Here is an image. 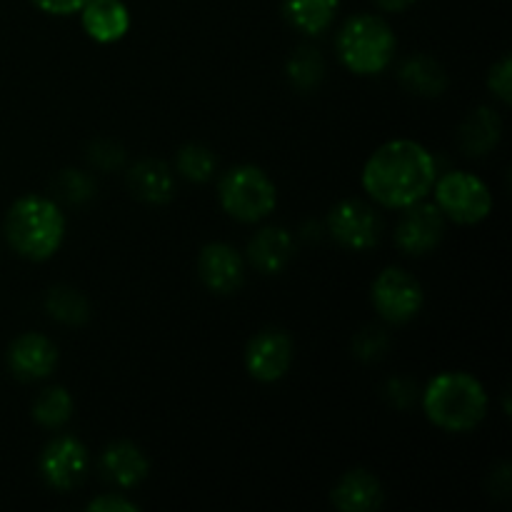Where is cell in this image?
<instances>
[{
    "instance_id": "32",
    "label": "cell",
    "mask_w": 512,
    "mask_h": 512,
    "mask_svg": "<svg viewBox=\"0 0 512 512\" xmlns=\"http://www.w3.org/2000/svg\"><path fill=\"white\" fill-rule=\"evenodd\" d=\"M388 390H390V400H393V405H398V408H408V405L413 403L415 385H410L408 380H393Z\"/></svg>"
},
{
    "instance_id": "3",
    "label": "cell",
    "mask_w": 512,
    "mask_h": 512,
    "mask_svg": "<svg viewBox=\"0 0 512 512\" xmlns=\"http://www.w3.org/2000/svg\"><path fill=\"white\" fill-rule=\"evenodd\" d=\"M423 410L433 425L448 433H468L488 413V393L468 373H440L423 395Z\"/></svg>"
},
{
    "instance_id": "24",
    "label": "cell",
    "mask_w": 512,
    "mask_h": 512,
    "mask_svg": "<svg viewBox=\"0 0 512 512\" xmlns=\"http://www.w3.org/2000/svg\"><path fill=\"white\" fill-rule=\"evenodd\" d=\"M323 55L315 48H298L288 60V78L298 90H313L323 80Z\"/></svg>"
},
{
    "instance_id": "17",
    "label": "cell",
    "mask_w": 512,
    "mask_h": 512,
    "mask_svg": "<svg viewBox=\"0 0 512 512\" xmlns=\"http://www.w3.org/2000/svg\"><path fill=\"white\" fill-rule=\"evenodd\" d=\"M248 258L255 270L275 275L293 258V238L285 228H263L248 245Z\"/></svg>"
},
{
    "instance_id": "29",
    "label": "cell",
    "mask_w": 512,
    "mask_h": 512,
    "mask_svg": "<svg viewBox=\"0 0 512 512\" xmlns=\"http://www.w3.org/2000/svg\"><path fill=\"white\" fill-rule=\"evenodd\" d=\"M488 88L493 90V95H498L503 103H510L512 100V60H510V55H503V58H500L498 63L490 68Z\"/></svg>"
},
{
    "instance_id": "9",
    "label": "cell",
    "mask_w": 512,
    "mask_h": 512,
    "mask_svg": "<svg viewBox=\"0 0 512 512\" xmlns=\"http://www.w3.org/2000/svg\"><path fill=\"white\" fill-rule=\"evenodd\" d=\"M328 230L343 248L368 250L378 245L383 223L370 205L360 200H343L330 210Z\"/></svg>"
},
{
    "instance_id": "30",
    "label": "cell",
    "mask_w": 512,
    "mask_h": 512,
    "mask_svg": "<svg viewBox=\"0 0 512 512\" xmlns=\"http://www.w3.org/2000/svg\"><path fill=\"white\" fill-rule=\"evenodd\" d=\"M88 510L90 512H135L138 510V505H135L133 500L123 498L120 493H105L100 495V498L90 500Z\"/></svg>"
},
{
    "instance_id": "15",
    "label": "cell",
    "mask_w": 512,
    "mask_h": 512,
    "mask_svg": "<svg viewBox=\"0 0 512 512\" xmlns=\"http://www.w3.org/2000/svg\"><path fill=\"white\" fill-rule=\"evenodd\" d=\"M100 470H103L105 480L115 483L118 488L128 490L148 478L150 465L138 445L128 443V440H120V443H113L110 448H105L103 458H100Z\"/></svg>"
},
{
    "instance_id": "8",
    "label": "cell",
    "mask_w": 512,
    "mask_h": 512,
    "mask_svg": "<svg viewBox=\"0 0 512 512\" xmlns=\"http://www.w3.org/2000/svg\"><path fill=\"white\" fill-rule=\"evenodd\" d=\"M88 450L73 435H60L53 443L45 445L43 455H40V473H43V480L53 490H73L78 488L80 483L88 475Z\"/></svg>"
},
{
    "instance_id": "1",
    "label": "cell",
    "mask_w": 512,
    "mask_h": 512,
    "mask_svg": "<svg viewBox=\"0 0 512 512\" xmlns=\"http://www.w3.org/2000/svg\"><path fill=\"white\" fill-rule=\"evenodd\" d=\"M435 158L413 140H393L370 155L363 168V188L385 208H408L433 190Z\"/></svg>"
},
{
    "instance_id": "13",
    "label": "cell",
    "mask_w": 512,
    "mask_h": 512,
    "mask_svg": "<svg viewBox=\"0 0 512 512\" xmlns=\"http://www.w3.org/2000/svg\"><path fill=\"white\" fill-rule=\"evenodd\" d=\"M8 365L15 378L43 380L58 365V348L45 335L25 333L20 338H15L13 345H10Z\"/></svg>"
},
{
    "instance_id": "11",
    "label": "cell",
    "mask_w": 512,
    "mask_h": 512,
    "mask_svg": "<svg viewBox=\"0 0 512 512\" xmlns=\"http://www.w3.org/2000/svg\"><path fill=\"white\" fill-rule=\"evenodd\" d=\"M293 363V340L285 330L265 328L255 335L245 350V368L260 383H275Z\"/></svg>"
},
{
    "instance_id": "2",
    "label": "cell",
    "mask_w": 512,
    "mask_h": 512,
    "mask_svg": "<svg viewBox=\"0 0 512 512\" xmlns=\"http://www.w3.org/2000/svg\"><path fill=\"white\" fill-rule=\"evenodd\" d=\"M5 238L18 255L28 260H48L58 253L65 238V215L43 195H23L5 218Z\"/></svg>"
},
{
    "instance_id": "7",
    "label": "cell",
    "mask_w": 512,
    "mask_h": 512,
    "mask_svg": "<svg viewBox=\"0 0 512 512\" xmlns=\"http://www.w3.org/2000/svg\"><path fill=\"white\" fill-rule=\"evenodd\" d=\"M423 288L403 268H388L375 278L373 305L388 323H408L423 308Z\"/></svg>"
},
{
    "instance_id": "19",
    "label": "cell",
    "mask_w": 512,
    "mask_h": 512,
    "mask_svg": "<svg viewBox=\"0 0 512 512\" xmlns=\"http://www.w3.org/2000/svg\"><path fill=\"white\" fill-rule=\"evenodd\" d=\"M500 135H503V123H500L498 113L490 108L473 110L460 125V145L465 153L475 155V158L490 153L500 143Z\"/></svg>"
},
{
    "instance_id": "28",
    "label": "cell",
    "mask_w": 512,
    "mask_h": 512,
    "mask_svg": "<svg viewBox=\"0 0 512 512\" xmlns=\"http://www.w3.org/2000/svg\"><path fill=\"white\" fill-rule=\"evenodd\" d=\"M88 158L90 163L98 165L100 170H113L123 165L125 153L118 143H113V140H95L88 150Z\"/></svg>"
},
{
    "instance_id": "6",
    "label": "cell",
    "mask_w": 512,
    "mask_h": 512,
    "mask_svg": "<svg viewBox=\"0 0 512 512\" xmlns=\"http://www.w3.org/2000/svg\"><path fill=\"white\" fill-rule=\"evenodd\" d=\"M435 205L445 218L460 225H475L485 220L493 210L490 188L473 173L453 170V173L435 178Z\"/></svg>"
},
{
    "instance_id": "21",
    "label": "cell",
    "mask_w": 512,
    "mask_h": 512,
    "mask_svg": "<svg viewBox=\"0 0 512 512\" xmlns=\"http://www.w3.org/2000/svg\"><path fill=\"white\" fill-rule=\"evenodd\" d=\"M400 80L410 93L425 95V98H438L448 88V75H445L443 65L428 55H415V58L405 60V65L400 68Z\"/></svg>"
},
{
    "instance_id": "27",
    "label": "cell",
    "mask_w": 512,
    "mask_h": 512,
    "mask_svg": "<svg viewBox=\"0 0 512 512\" xmlns=\"http://www.w3.org/2000/svg\"><path fill=\"white\" fill-rule=\"evenodd\" d=\"M388 345H390V340H388V335H385V330L365 328L363 333L355 338L353 353L358 355L360 360H378L380 355L388 350Z\"/></svg>"
},
{
    "instance_id": "33",
    "label": "cell",
    "mask_w": 512,
    "mask_h": 512,
    "mask_svg": "<svg viewBox=\"0 0 512 512\" xmlns=\"http://www.w3.org/2000/svg\"><path fill=\"white\" fill-rule=\"evenodd\" d=\"M373 3L378 5V8L388 10V13H400V10L410 8V5H413L415 0H373Z\"/></svg>"
},
{
    "instance_id": "4",
    "label": "cell",
    "mask_w": 512,
    "mask_h": 512,
    "mask_svg": "<svg viewBox=\"0 0 512 512\" xmlns=\"http://www.w3.org/2000/svg\"><path fill=\"white\" fill-rule=\"evenodd\" d=\"M395 35L378 15H355L338 33V55L358 75H378L390 65Z\"/></svg>"
},
{
    "instance_id": "23",
    "label": "cell",
    "mask_w": 512,
    "mask_h": 512,
    "mask_svg": "<svg viewBox=\"0 0 512 512\" xmlns=\"http://www.w3.org/2000/svg\"><path fill=\"white\" fill-rule=\"evenodd\" d=\"M73 415V398L65 388L53 385V388H45L43 393L35 398L33 403V418L38 420L43 428H60L65 425Z\"/></svg>"
},
{
    "instance_id": "22",
    "label": "cell",
    "mask_w": 512,
    "mask_h": 512,
    "mask_svg": "<svg viewBox=\"0 0 512 512\" xmlns=\"http://www.w3.org/2000/svg\"><path fill=\"white\" fill-rule=\"evenodd\" d=\"M45 310L50 318L60 320L65 325H83L90 318V305L83 293L68 288V285H58L45 298Z\"/></svg>"
},
{
    "instance_id": "12",
    "label": "cell",
    "mask_w": 512,
    "mask_h": 512,
    "mask_svg": "<svg viewBox=\"0 0 512 512\" xmlns=\"http://www.w3.org/2000/svg\"><path fill=\"white\" fill-rule=\"evenodd\" d=\"M198 273L205 288L218 295H230L243 285L245 265L235 248L225 243H210L198 258Z\"/></svg>"
},
{
    "instance_id": "10",
    "label": "cell",
    "mask_w": 512,
    "mask_h": 512,
    "mask_svg": "<svg viewBox=\"0 0 512 512\" xmlns=\"http://www.w3.org/2000/svg\"><path fill=\"white\" fill-rule=\"evenodd\" d=\"M395 243L405 255H425L440 245L445 235V215L433 203H413L403 208Z\"/></svg>"
},
{
    "instance_id": "26",
    "label": "cell",
    "mask_w": 512,
    "mask_h": 512,
    "mask_svg": "<svg viewBox=\"0 0 512 512\" xmlns=\"http://www.w3.org/2000/svg\"><path fill=\"white\" fill-rule=\"evenodd\" d=\"M55 193L65 200V203L80 205L95 195V183L88 173L83 170H63L53 183Z\"/></svg>"
},
{
    "instance_id": "16",
    "label": "cell",
    "mask_w": 512,
    "mask_h": 512,
    "mask_svg": "<svg viewBox=\"0 0 512 512\" xmlns=\"http://www.w3.org/2000/svg\"><path fill=\"white\" fill-rule=\"evenodd\" d=\"M83 15V28L98 43H118L130 28V13L123 0H88Z\"/></svg>"
},
{
    "instance_id": "18",
    "label": "cell",
    "mask_w": 512,
    "mask_h": 512,
    "mask_svg": "<svg viewBox=\"0 0 512 512\" xmlns=\"http://www.w3.org/2000/svg\"><path fill=\"white\" fill-rule=\"evenodd\" d=\"M128 185L135 198L150 205H165L173 198L175 190V180L168 165L150 158L133 165V170L128 173Z\"/></svg>"
},
{
    "instance_id": "20",
    "label": "cell",
    "mask_w": 512,
    "mask_h": 512,
    "mask_svg": "<svg viewBox=\"0 0 512 512\" xmlns=\"http://www.w3.org/2000/svg\"><path fill=\"white\" fill-rule=\"evenodd\" d=\"M340 0H283V15L305 35H323L333 25Z\"/></svg>"
},
{
    "instance_id": "31",
    "label": "cell",
    "mask_w": 512,
    "mask_h": 512,
    "mask_svg": "<svg viewBox=\"0 0 512 512\" xmlns=\"http://www.w3.org/2000/svg\"><path fill=\"white\" fill-rule=\"evenodd\" d=\"M88 0H33L35 8H40L43 13L50 15H73L80 13L85 8Z\"/></svg>"
},
{
    "instance_id": "25",
    "label": "cell",
    "mask_w": 512,
    "mask_h": 512,
    "mask_svg": "<svg viewBox=\"0 0 512 512\" xmlns=\"http://www.w3.org/2000/svg\"><path fill=\"white\" fill-rule=\"evenodd\" d=\"M175 165H178V173L185 180H190V183H205L215 173V155L205 145L190 143L185 148H180Z\"/></svg>"
},
{
    "instance_id": "5",
    "label": "cell",
    "mask_w": 512,
    "mask_h": 512,
    "mask_svg": "<svg viewBox=\"0 0 512 512\" xmlns=\"http://www.w3.org/2000/svg\"><path fill=\"white\" fill-rule=\"evenodd\" d=\"M220 205L228 215L243 223H258L273 213L278 203V190L268 173L255 165H238L228 170L218 185Z\"/></svg>"
},
{
    "instance_id": "14",
    "label": "cell",
    "mask_w": 512,
    "mask_h": 512,
    "mask_svg": "<svg viewBox=\"0 0 512 512\" xmlns=\"http://www.w3.org/2000/svg\"><path fill=\"white\" fill-rule=\"evenodd\" d=\"M383 485L373 473L355 468L345 473L333 488V505L343 512H373L383 505Z\"/></svg>"
}]
</instances>
